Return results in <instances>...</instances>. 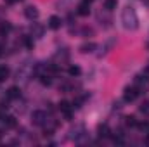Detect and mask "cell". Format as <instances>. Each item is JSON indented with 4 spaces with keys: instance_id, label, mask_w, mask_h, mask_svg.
Wrapping results in <instances>:
<instances>
[{
    "instance_id": "obj_6",
    "label": "cell",
    "mask_w": 149,
    "mask_h": 147,
    "mask_svg": "<svg viewBox=\"0 0 149 147\" xmlns=\"http://www.w3.org/2000/svg\"><path fill=\"white\" fill-rule=\"evenodd\" d=\"M19 97H21V90H19L17 87H10V88L7 90V99H9V101L19 99Z\"/></svg>"
},
{
    "instance_id": "obj_16",
    "label": "cell",
    "mask_w": 149,
    "mask_h": 147,
    "mask_svg": "<svg viewBox=\"0 0 149 147\" xmlns=\"http://www.w3.org/2000/svg\"><path fill=\"white\" fill-rule=\"evenodd\" d=\"M99 135H101V137H108V135H109L108 125H99Z\"/></svg>"
},
{
    "instance_id": "obj_4",
    "label": "cell",
    "mask_w": 149,
    "mask_h": 147,
    "mask_svg": "<svg viewBox=\"0 0 149 147\" xmlns=\"http://www.w3.org/2000/svg\"><path fill=\"white\" fill-rule=\"evenodd\" d=\"M135 85L139 92H148L149 90V78L148 76H137L135 78Z\"/></svg>"
},
{
    "instance_id": "obj_20",
    "label": "cell",
    "mask_w": 149,
    "mask_h": 147,
    "mask_svg": "<svg viewBox=\"0 0 149 147\" xmlns=\"http://www.w3.org/2000/svg\"><path fill=\"white\" fill-rule=\"evenodd\" d=\"M141 112H144V114H149V102H144V104L141 106Z\"/></svg>"
},
{
    "instance_id": "obj_21",
    "label": "cell",
    "mask_w": 149,
    "mask_h": 147,
    "mask_svg": "<svg viewBox=\"0 0 149 147\" xmlns=\"http://www.w3.org/2000/svg\"><path fill=\"white\" fill-rule=\"evenodd\" d=\"M113 142H114V144H123V139H121L120 135H116V137H113Z\"/></svg>"
},
{
    "instance_id": "obj_9",
    "label": "cell",
    "mask_w": 149,
    "mask_h": 147,
    "mask_svg": "<svg viewBox=\"0 0 149 147\" xmlns=\"http://www.w3.org/2000/svg\"><path fill=\"white\" fill-rule=\"evenodd\" d=\"M80 16H88L90 14V3H87V2H81L80 5H78V10H76Z\"/></svg>"
},
{
    "instance_id": "obj_7",
    "label": "cell",
    "mask_w": 149,
    "mask_h": 147,
    "mask_svg": "<svg viewBox=\"0 0 149 147\" xmlns=\"http://www.w3.org/2000/svg\"><path fill=\"white\" fill-rule=\"evenodd\" d=\"M61 24H63L61 17H57V16H50V19H49V28H52V30H59Z\"/></svg>"
},
{
    "instance_id": "obj_17",
    "label": "cell",
    "mask_w": 149,
    "mask_h": 147,
    "mask_svg": "<svg viewBox=\"0 0 149 147\" xmlns=\"http://www.w3.org/2000/svg\"><path fill=\"white\" fill-rule=\"evenodd\" d=\"M125 125H127V126H137V119H135L134 116H127V118H125Z\"/></svg>"
},
{
    "instance_id": "obj_22",
    "label": "cell",
    "mask_w": 149,
    "mask_h": 147,
    "mask_svg": "<svg viewBox=\"0 0 149 147\" xmlns=\"http://www.w3.org/2000/svg\"><path fill=\"white\" fill-rule=\"evenodd\" d=\"M5 2H7V3H16L17 0H5Z\"/></svg>"
},
{
    "instance_id": "obj_8",
    "label": "cell",
    "mask_w": 149,
    "mask_h": 147,
    "mask_svg": "<svg viewBox=\"0 0 149 147\" xmlns=\"http://www.w3.org/2000/svg\"><path fill=\"white\" fill-rule=\"evenodd\" d=\"M59 109H61V112L70 119L71 118V106H70V102H66V101H63L61 104H59Z\"/></svg>"
},
{
    "instance_id": "obj_13",
    "label": "cell",
    "mask_w": 149,
    "mask_h": 147,
    "mask_svg": "<svg viewBox=\"0 0 149 147\" xmlns=\"http://www.w3.org/2000/svg\"><path fill=\"white\" fill-rule=\"evenodd\" d=\"M3 125H5L7 128H14V126H16V118H14V116H7V118H3Z\"/></svg>"
},
{
    "instance_id": "obj_10",
    "label": "cell",
    "mask_w": 149,
    "mask_h": 147,
    "mask_svg": "<svg viewBox=\"0 0 149 147\" xmlns=\"http://www.w3.org/2000/svg\"><path fill=\"white\" fill-rule=\"evenodd\" d=\"M95 47H97V45H95L94 42H87V43H83V45L80 47V50H81L83 54H90V52L95 50Z\"/></svg>"
},
{
    "instance_id": "obj_5",
    "label": "cell",
    "mask_w": 149,
    "mask_h": 147,
    "mask_svg": "<svg viewBox=\"0 0 149 147\" xmlns=\"http://www.w3.org/2000/svg\"><path fill=\"white\" fill-rule=\"evenodd\" d=\"M24 16H26L28 19H31V21L37 19L38 17V9L35 7V5H28V7L24 9Z\"/></svg>"
},
{
    "instance_id": "obj_14",
    "label": "cell",
    "mask_w": 149,
    "mask_h": 147,
    "mask_svg": "<svg viewBox=\"0 0 149 147\" xmlns=\"http://www.w3.org/2000/svg\"><path fill=\"white\" fill-rule=\"evenodd\" d=\"M118 5V0H104V9L106 10H114Z\"/></svg>"
},
{
    "instance_id": "obj_12",
    "label": "cell",
    "mask_w": 149,
    "mask_h": 147,
    "mask_svg": "<svg viewBox=\"0 0 149 147\" xmlns=\"http://www.w3.org/2000/svg\"><path fill=\"white\" fill-rule=\"evenodd\" d=\"M12 30V26H10V23H7V21H3V23H0V35H7L9 31Z\"/></svg>"
},
{
    "instance_id": "obj_3",
    "label": "cell",
    "mask_w": 149,
    "mask_h": 147,
    "mask_svg": "<svg viewBox=\"0 0 149 147\" xmlns=\"http://www.w3.org/2000/svg\"><path fill=\"white\" fill-rule=\"evenodd\" d=\"M137 95H139L137 87H127L125 92H123V99H125L127 102H134V101L137 99Z\"/></svg>"
},
{
    "instance_id": "obj_23",
    "label": "cell",
    "mask_w": 149,
    "mask_h": 147,
    "mask_svg": "<svg viewBox=\"0 0 149 147\" xmlns=\"http://www.w3.org/2000/svg\"><path fill=\"white\" fill-rule=\"evenodd\" d=\"M146 144H148V146H149V137H148V139H146Z\"/></svg>"
},
{
    "instance_id": "obj_18",
    "label": "cell",
    "mask_w": 149,
    "mask_h": 147,
    "mask_svg": "<svg viewBox=\"0 0 149 147\" xmlns=\"http://www.w3.org/2000/svg\"><path fill=\"white\" fill-rule=\"evenodd\" d=\"M68 73L71 74V76H78V74L81 73V69H80L78 66H70V69H68Z\"/></svg>"
},
{
    "instance_id": "obj_15",
    "label": "cell",
    "mask_w": 149,
    "mask_h": 147,
    "mask_svg": "<svg viewBox=\"0 0 149 147\" xmlns=\"http://www.w3.org/2000/svg\"><path fill=\"white\" fill-rule=\"evenodd\" d=\"M9 68L7 66H0V81H5L7 78H9Z\"/></svg>"
},
{
    "instance_id": "obj_19",
    "label": "cell",
    "mask_w": 149,
    "mask_h": 147,
    "mask_svg": "<svg viewBox=\"0 0 149 147\" xmlns=\"http://www.w3.org/2000/svg\"><path fill=\"white\" fill-rule=\"evenodd\" d=\"M40 81H42L43 85H50V83H52V78H50V74H42V76H40Z\"/></svg>"
},
{
    "instance_id": "obj_2",
    "label": "cell",
    "mask_w": 149,
    "mask_h": 147,
    "mask_svg": "<svg viewBox=\"0 0 149 147\" xmlns=\"http://www.w3.org/2000/svg\"><path fill=\"white\" fill-rule=\"evenodd\" d=\"M31 118H33V123L38 125V126H43V125H47V121H49V116H47V112H43V111H35Z\"/></svg>"
},
{
    "instance_id": "obj_11",
    "label": "cell",
    "mask_w": 149,
    "mask_h": 147,
    "mask_svg": "<svg viewBox=\"0 0 149 147\" xmlns=\"http://www.w3.org/2000/svg\"><path fill=\"white\" fill-rule=\"evenodd\" d=\"M83 135H85L83 126H76V128H73V130H71V139H74V140H80Z\"/></svg>"
},
{
    "instance_id": "obj_1",
    "label": "cell",
    "mask_w": 149,
    "mask_h": 147,
    "mask_svg": "<svg viewBox=\"0 0 149 147\" xmlns=\"http://www.w3.org/2000/svg\"><path fill=\"white\" fill-rule=\"evenodd\" d=\"M121 23H123L125 30H135L139 26V17H137V12H135L134 7L127 5L121 10Z\"/></svg>"
}]
</instances>
